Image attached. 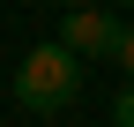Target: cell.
<instances>
[{"label":"cell","instance_id":"1","mask_svg":"<svg viewBox=\"0 0 134 127\" xmlns=\"http://www.w3.org/2000/svg\"><path fill=\"white\" fill-rule=\"evenodd\" d=\"M15 97L30 105V112H67V105L82 97V60L67 52V45H37V52H23V67H15Z\"/></svg>","mask_w":134,"mask_h":127},{"label":"cell","instance_id":"2","mask_svg":"<svg viewBox=\"0 0 134 127\" xmlns=\"http://www.w3.org/2000/svg\"><path fill=\"white\" fill-rule=\"evenodd\" d=\"M119 38H127V30L112 23L104 8H75V15L60 23V45H67L75 60H97V52H119Z\"/></svg>","mask_w":134,"mask_h":127},{"label":"cell","instance_id":"3","mask_svg":"<svg viewBox=\"0 0 134 127\" xmlns=\"http://www.w3.org/2000/svg\"><path fill=\"white\" fill-rule=\"evenodd\" d=\"M112 127H134V82H127V97L112 105Z\"/></svg>","mask_w":134,"mask_h":127},{"label":"cell","instance_id":"4","mask_svg":"<svg viewBox=\"0 0 134 127\" xmlns=\"http://www.w3.org/2000/svg\"><path fill=\"white\" fill-rule=\"evenodd\" d=\"M112 60H119V67L134 75V30H127V38H119V52H112Z\"/></svg>","mask_w":134,"mask_h":127},{"label":"cell","instance_id":"5","mask_svg":"<svg viewBox=\"0 0 134 127\" xmlns=\"http://www.w3.org/2000/svg\"><path fill=\"white\" fill-rule=\"evenodd\" d=\"M60 8H67V15H75V8H90V0H60Z\"/></svg>","mask_w":134,"mask_h":127},{"label":"cell","instance_id":"6","mask_svg":"<svg viewBox=\"0 0 134 127\" xmlns=\"http://www.w3.org/2000/svg\"><path fill=\"white\" fill-rule=\"evenodd\" d=\"M119 8H134V0H119Z\"/></svg>","mask_w":134,"mask_h":127}]
</instances>
